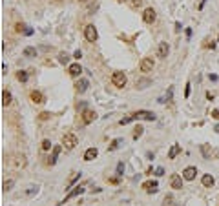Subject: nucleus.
<instances>
[{"mask_svg":"<svg viewBox=\"0 0 219 206\" xmlns=\"http://www.w3.org/2000/svg\"><path fill=\"white\" fill-rule=\"evenodd\" d=\"M82 193H84V186H75L71 192H70V193L66 195L64 203H66V201H70V199H73V197H77V195H82ZM64 203H60V204H64Z\"/></svg>","mask_w":219,"mask_h":206,"instance_id":"ddd939ff","label":"nucleus"},{"mask_svg":"<svg viewBox=\"0 0 219 206\" xmlns=\"http://www.w3.org/2000/svg\"><path fill=\"white\" fill-rule=\"evenodd\" d=\"M132 117H133V120H155V113L153 111H148V109L135 111Z\"/></svg>","mask_w":219,"mask_h":206,"instance_id":"7ed1b4c3","label":"nucleus"},{"mask_svg":"<svg viewBox=\"0 0 219 206\" xmlns=\"http://www.w3.org/2000/svg\"><path fill=\"white\" fill-rule=\"evenodd\" d=\"M84 36H86V40H88V42H95V40L99 38V33H97L95 26L88 24V26L84 28Z\"/></svg>","mask_w":219,"mask_h":206,"instance_id":"20e7f679","label":"nucleus"},{"mask_svg":"<svg viewBox=\"0 0 219 206\" xmlns=\"http://www.w3.org/2000/svg\"><path fill=\"white\" fill-rule=\"evenodd\" d=\"M42 150H44V151H48V150H51V140H48V139H44V140H42Z\"/></svg>","mask_w":219,"mask_h":206,"instance_id":"cd10ccee","label":"nucleus"},{"mask_svg":"<svg viewBox=\"0 0 219 206\" xmlns=\"http://www.w3.org/2000/svg\"><path fill=\"white\" fill-rule=\"evenodd\" d=\"M24 33L28 35V36H29V35H33V29H29V28H26V31H24Z\"/></svg>","mask_w":219,"mask_h":206,"instance_id":"37998d69","label":"nucleus"},{"mask_svg":"<svg viewBox=\"0 0 219 206\" xmlns=\"http://www.w3.org/2000/svg\"><path fill=\"white\" fill-rule=\"evenodd\" d=\"M80 175H82V173H73V177H71V179H70V182H68V186H71V184H75V182H77L79 179H80Z\"/></svg>","mask_w":219,"mask_h":206,"instance_id":"c85d7f7f","label":"nucleus"},{"mask_svg":"<svg viewBox=\"0 0 219 206\" xmlns=\"http://www.w3.org/2000/svg\"><path fill=\"white\" fill-rule=\"evenodd\" d=\"M163 173H164L163 168H157V170H155V175H163Z\"/></svg>","mask_w":219,"mask_h":206,"instance_id":"79ce46f5","label":"nucleus"},{"mask_svg":"<svg viewBox=\"0 0 219 206\" xmlns=\"http://www.w3.org/2000/svg\"><path fill=\"white\" fill-rule=\"evenodd\" d=\"M13 168L15 170H22V168H26V164H28V161H26V155H13Z\"/></svg>","mask_w":219,"mask_h":206,"instance_id":"39448f33","label":"nucleus"},{"mask_svg":"<svg viewBox=\"0 0 219 206\" xmlns=\"http://www.w3.org/2000/svg\"><path fill=\"white\" fill-rule=\"evenodd\" d=\"M201 182H203V186H206V188H210V186H214V182H216V179L212 177V175H203V179H201Z\"/></svg>","mask_w":219,"mask_h":206,"instance_id":"aec40b11","label":"nucleus"},{"mask_svg":"<svg viewBox=\"0 0 219 206\" xmlns=\"http://www.w3.org/2000/svg\"><path fill=\"white\" fill-rule=\"evenodd\" d=\"M190 95V82L186 84V88H184V97H188Z\"/></svg>","mask_w":219,"mask_h":206,"instance_id":"4c0bfd02","label":"nucleus"},{"mask_svg":"<svg viewBox=\"0 0 219 206\" xmlns=\"http://www.w3.org/2000/svg\"><path fill=\"white\" fill-rule=\"evenodd\" d=\"M179 151H181V146H179V144H174V146L170 148V151H168V159H175V157L179 155Z\"/></svg>","mask_w":219,"mask_h":206,"instance_id":"412c9836","label":"nucleus"},{"mask_svg":"<svg viewBox=\"0 0 219 206\" xmlns=\"http://www.w3.org/2000/svg\"><path fill=\"white\" fill-rule=\"evenodd\" d=\"M205 48H208V49H214V48H216V42H214V40L210 42V40L206 38V40H205Z\"/></svg>","mask_w":219,"mask_h":206,"instance_id":"72a5a7b5","label":"nucleus"},{"mask_svg":"<svg viewBox=\"0 0 219 206\" xmlns=\"http://www.w3.org/2000/svg\"><path fill=\"white\" fill-rule=\"evenodd\" d=\"M117 2H126V0H117Z\"/></svg>","mask_w":219,"mask_h":206,"instance_id":"de8ad7c7","label":"nucleus"},{"mask_svg":"<svg viewBox=\"0 0 219 206\" xmlns=\"http://www.w3.org/2000/svg\"><path fill=\"white\" fill-rule=\"evenodd\" d=\"M22 29H24V26H22V24H17V31H20V33H22Z\"/></svg>","mask_w":219,"mask_h":206,"instance_id":"c03bdc74","label":"nucleus"},{"mask_svg":"<svg viewBox=\"0 0 219 206\" xmlns=\"http://www.w3.org/2000/svg\"><path fill=\"white\" fill-rule=\"evenodd\" d=\"M168 51H170L168 42H159V46H157V57L159 59H166L168 57Z\"/></svg>","mask_w":219,"mask_h":206,"instance_id":"423d86ee","label":"nucleus"},{"mask_svg":"<svg viewBox=\"0 0 219 206\" xmlns=\"http://www.w3.org/2000/svg\"><path fill=\"white\" fill-rule=\"evenodd\" d=\"M24 55L29 57V59H33V57H36V49L35 48H26V49H24Z\"/></svg>","mask_w":219,"mask_h":206,"instance_id":"a878e982","label":"nucleus"},{"mask_svg":"<svg viewBox=\"0 0 219 206\" xmlns=\"http://www.w3.org/2000/svg\"><path fill=\"white\" fill-rule=\"evenodd\" d=\"M119 181H121V177H115V179H110V182H111V184H119Z\"/></svg>","mask_w":219,"mask_h":206,"instance_id":"a19ab883","label":"nucleus"},{"mask_svg":"<svg viewBox=\"0 0 219 206\" xmlns=\"http://www.w3.org/2000/svg\"><path fill=\"white\" fill-rule=\"evenodd\" d=\"M68 73H70L71 77H79V75L82 73V68H80V64H79V62H73V64H70V68H68Z\"/></svg>","mask_w":219,"mask_h":206,"instance_id":"4468645a","label":"nucleus"},{"mask_svg":"<svg viewBox=\"0 0 219 206\" xmlns=\"http://www.w3.org/2000/svg\"><path fill=\"white\" fill-rule=\"evenodd\" d=\"M13 186H15V181H13V179H7V181H4V184H2V190H4V192H9Z\"/></svg>","mask_w":219,"mask_h":206,"instance_id":"b1692460","label":"nucleus"},{"mask_svg":"<svg viewBox=\"0 0 219 206\" xmlns=\"http://www.w3.org/2000/svg\"><path fill=\"white\" fill-rule=\"evenodd\" d=\"M141 73H150L152 69H153V59H150V57H146L141 60Z\"/></svg>","mask_w":219,"mask_h":206,"instance_id":"6e6552de","label":"nucleus"},{"mask_svg":"<svg viewBox=\"0 0 219 206\" xmlns=\"http://www.w3.org/2000/svg\"><path fill=\"white\" fill-rule=\"evenodd\" d=\"M170 186H172L174 190H181V188H182V179H181V175H177V173H172V175H170Z\"/></svg>","mask_w":219,"mask_h":206,"instance_id":"1a4fd4ad","label":"nucleus"},{"mask_svg":"<svg viewBox=\"0 0 219 206\" xmlns=\"http://www.w3.org/2000/svg\"><path fill=\"white\" fill-rule=\"evenodd\" d=\"M73 57H75V59H80V57H82V53H80V49H77V51L73 53Z\"/></svg>","mask_w":219,"mask_h":206,"instance_id":"ea45409f","label":"nucleus"},{"mask_svg":"<svg viewBox=\"0 0 219 206\" xmlns=\"http://www.w3.org/2000/svg\"><path fill=\"white\" fill-rule=\"evenodd\" d=\"M157 188H159V182L157 181H146V182H143V190H146L148 193H155Z\"/></svg>","mask_w":219,"mask_h":206,"instance_id":"f8f14e48","label":"nucleus"},{"mask_svg":"<svg viewBox=\"0 0 219 206\" xmlns=\"http://www.w3.org/2000/svg\"><path fill=\"white\" fill-rule=\"evenodd\" d=\"M29 99H31V102H35V104H42V102H44V95H42L40 91H36V90L29 93Z\"/></svg>","mask_w":219,"mask_h":206,"instance_id":"f3484780","label":"nucleus"},{"mask_svg":"<svg viewBox=\"0 0 219 206\" xmlns=\"http://www.w3.org/2000/svg\"><path fill=\"white\" fill-rule=\"evenodd\" d=\"M28 71H24V69H20V71H17V78L20 80V82H28Z\"/></svg>","mask_w":219,"mask_h":206,"instance_id":"5701e85b","label":"nucleus"},{"mask_svg":"<svg viewBox=\"0 0 219 206\" xmlns=\"http://www.w3.org/2000/svg\"><path fill=\"white\" fill-rule=\"evenodd\" d=\"M59 153H60V146H55V148H53V153H51V157L48 159V166H53V164L57 162V157H59Z\"/></svg>","mask_w":219,"mask_h":206,"instance_id":"6ab92c4d","label":"nucleus"},{"mask_svg":"<svg viewBox=\"0 0 219 206\" xmlns=\"http://www.w3.org/2000/svg\"><path fill=\"white\" fill-rule=\"evenodd\" d=\"M143 20H144L146 24H153V20H155V11H153V7H146L144 11H143Z\"/></svg>","mask_w":219,"mask_h":206,"instance_id":"9d476101","label":"nucleus"},{"mask_svg":"<svg viewBox=\"0 0 219 206\" xmlns=\"http://www.w3.org/2000/svg\"><path fill=\"white\" fill-rule=\"evenodd\" d=\"M214 132H217V133H219V124H216V128H214Z\"/></svg>","mask_w":219,"mask_h":206,"instance_id":"a18cd8bd","label":"nucleus"},{"mask_svg":"<svg viewBox=\"0 0 219 206\" xmlns=\"http://www.w3.org/2000/svg\"><path fill=\"white\" fill-rule=\"evenodd\" d=\"M79 2H88V0H79Z\"/></svg>","mask_w":219,"mask_h":206,"instance_id":"49530a36","label":"nucleus"},{"mask_svg":"<svg viewBox=\"0 0 219 206\" xmlns=\"http://www.w3.org/2000/svg\"><path fill=\"white\" fill-rule=\"evenodd\" d=\"M195 175H197V168L195 166H188V168L182 170V179H186V181H194Z\"/></svg>","mask_w":219,"mask_h":206,"instance_id":"9b49d317","label":"nucleus"},{"mask_svg":"<svg viewBox=\"0 0 219 206\" xmlns=\"http://www.w3.org/2000/svg\"><path fill=\"white\" fill-rule=\"evenodd\" d=\"M133 132H135V133H133V139H139V137H141V135H143V132H144V130H143L141 126H137V128H135Z\"/></svg>","mask_w":219,"mask_h":206,"instance_id":"c756f323","label":"nucleus"},{"mask_svg":"<svg viewBox=\"0 0 219 206\" xmlns=\"http://www.w3.org/2000/svg\"><path fill=\"white\" fill-rule=\"evenodd\" d=\"M59 62H60V64H68V62H70V55L64 53V51L59 53Z\"/></svg>","mask_w":219,"mask_h":206,"instance_id":"393cba45","label":"nucleus"},{"mask_svg":"<svg viewBox=\"0 0 219 206\" xmlns=\"http://www.w3.org/2000/svg\"><path fill=\"white\" fill-rule=\"evenodd\" d=\"M174 206H179V204H174Z\"/></svg>","mask_w":219,"mask_h":206,"instance_id":"09e8293b","label":"nucleus"},{"mask_svg":"<svg viewBox=\"0 0 219 206\" xmlns=\"http://www.w3.org/2000/svg\"><path fill=\"white\" fill-rule=\"evenodd\" d=\"M88 84H90L88 78H80L79 82H75V90H77L79 93H84V91L88 90Z\"/></svg>","mask_w":219,"mask_h":206,"instance_id":"2eb2a0df","label":"nucleus"},{"mask_svg":"<svg viewBox=\"0 0 219 206\" xmlns=\"http://www.w3.org/2000/svg\"><path fill=\"white\" fill-rule=\"evenodd\" d=\"M111 84H113L115 88H124V86H126V75H124L122 71H115V73L111 75Z\"/></svg>","mask_w":219,"mask_h":206,"instance_id":"f03ea898","label":"nucleus"},{"mask_svg":"<svg viewBox=\"0 0 219 206\" xmlns=\"http://www.w3.org/2000/svg\"><path fill=\"white\" fill-rule=\"evenodd\" d=\"M132 120H133V117L130 115V117H124V119H121V124H122V126H126V124H130Z\"/></svg>","mask_w":219,"mask_h":206,"instance_id":"f704fd0d","label":"nucleus"},{"mask_svg":"<svg viewBox=\"0 0 219 206\" xmlns=\"http://www.w3.org/2000/svg\"><path fill=\"white\" fill-rule=\"evenodd\" d=\"M35 192H38V186H29L28 188V195H33Z\"/></svg>","mask_w":219,"mask_h":206,"instance_id":"c9c22d12","label":"nucleus"},{"mask_svg":"<svg viewBox=\"0 0 219 206\" xmlns=\"http://www.w3.org/2000/svg\"><path fill=\"white\" fill-rule=\"evenodd\" d=\"M212 117H214V119H217V120H219V109H212Z\"/></svg>","mask_w":219,"mask_h":206,"instance_id":"58836bf2","label":"nucleus"},{"mask_svg":"<svg viewBox=\"0 0 219 206\" xmlns=\"http://www.w3.org/2000/svg\"><path fill=\"white\" fill-rule=\"evenodd\" d=\"M77 144H79V139L75 137L73 133H66V135H62V146H64L66 150H73V148H77Z\"/></svg>","mask_w":219,"mask_h":206,"instance_id":"f257e3e1","label":"nucleus"},{"mask_svg":"<svg viewBox=\"0 0 219 206\" xmlns=\"http://www.w3.org/2000/svg\"><path fill=\"white\" fill-rule=\"evenodd\" d=\"M119 144H121V139H115V140H113V142H111V144L108 146V151H113V150H117V148H119Z\"/></svg>","mask_w":219,"mask_h":206,"instance_id":"bb28decb","label":"nucleus"},{"mask_svg":"<svg viewBox=\"0 0 219 206\" xmlns=\"http://www.w3.org/2000/svg\"><path fill=\"white\" fill-rule=\"evenodd\" d=\"M13 102V95L7 91V90H2V106H9V104Z\"/></svg>","mask_w":219,"mask_h":206,"instance_id":"dca6fc26","label":"nucleus"},{"mask_svg":"<svg viewBox=\"0 0 219 206\" xmlns=\"http://www.w3.org/2000/svg\"><path fill=\"white\" fill-rule=\"evenodd\" d=\"M95 119H97V113H95L93 109H84V111H82V122H84V124H91Z\"/></svg>","mask_w":219,"mask_h":206,"instance_id":"0eeeda50","label":"nucleus"},{"mask_svg":"<svg viewBox=\"0 0 219 206\" xmlns=\"http://www.w3.org/2000/svg\"><path fill=\"white\" fill-rule=\"evenodd\" d=\"M38 119H40V120H48V119H49V113H46V111H44V113H40V115H38Z\"/></svg>","mask_w":219,"mask_h":206,"instance_id":"e433bc0d","label":"nucleus"},{"mask_svg":"<svg viewBox=\"0 0 219 206\" xmlns=\"http://www.w3.org/2000/svg\"><path fill=\"white\" fill-rule=\"evenodd\" d=\"M150 84H152V80H150V78H141V80H137V82H135V88H137V90H144L146 86H150Z\"/></svg>","mask_w":219,"mask_h":206,"instance_id":"4be33fe9","label":"nucleus"},{"mask_svg":"<svg viewBox=\"0 0 219 206\" xmlns=\"http://www.w3.org/2000/svg\"><path fill=\"white\" fill-rule=\"evenodd\" d=\"M201 151H203V155H205V157H210V150H208V144H203V146H201Z\"/></svg>","mask_w":219,"mask_h":206,"instance_id":"2f4dec72","label":"nucleus"},{"mask_svg":"<svg viewBox=\"0 0 219 206\" xmlns=\"http://www.w3.org/2000/svg\"><path fill=\"white\" fill-rule=\"evenodd\" d=\"M130 6H132V9H137V7H141V6H143V0H132V4H130Z\"/></svg>","mask_w":219,"mask_h":206,"instance_id":"473e14b6","label":"nucleus"},{"mask_svg":"<svg viewBox=\"0 0 219 206\" xmlns=\"http://www.w3.org/2000/svg\"><path fill=\"white\" fill-rule=\"evenodd\" d=\"M97 155H99V150L97 148H88L86 153H84V161H93Z\"/></svg>","mask_w":219,"mask_h":206,"instance_id":"a211bd4d","label":"nucleus"},{"mask_svg":"<svg viewBox=\"0 0 219 206\" xmlns=\"http://www.w3.org/2000/svg\"><path fill=\"white\" fill-rule=\"evenodd\" d=\"M122 172H124V162H119L117 164V177H122Z\"/></svg>","mask_w":219,"mask_h":206,"instance_id":"7c9ffc66","label":"nucleus"}]
</instances>
